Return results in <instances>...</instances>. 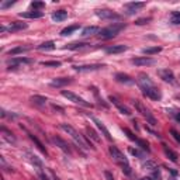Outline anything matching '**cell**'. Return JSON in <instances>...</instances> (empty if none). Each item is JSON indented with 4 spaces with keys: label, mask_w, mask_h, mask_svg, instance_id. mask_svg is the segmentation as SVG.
<instances>
[{
    "label": "cell",
    "mask_w": 180,
    "mask_h": 180,
    "mask_svg": "<svg viewBox=\"0 0 180 180\" xmlns=\"http://www.w3.org/2000/svg\"><path fill=\"white\" fill-rule=\"evenodd\" d=\"M108 100H110L111 103H113L114 106H115L117 108L120 110V113H121V114H124V115H131V110L128 108L127 106H125V104L121 103V101L118 100V99H117L115 96H110V97H108Z\"/></svg>",
    "instance_id": "cell-8"
},
{
    "label": "cell",
    "mask_w": 180,
    "mask_h": 180,
    "mask_svg": "<svg viewBox=\"0 0 180 180\" xmlns=\"http://www.w3.org/2000/svg\"><path fill=\"white\" fill-rule=\"evenodd\" d=\"M123 131H124V132H125V134H127V135H128V138H130V139L135 141V142H137V141H138V138L135 137V135H134V134L131 132V131L128 130V128H123Z\"/></svg>",
    "instance_id": "cell-39"
},
{
    "label": "cell",
    "mask_w": 180,
    "mask_h": 180,
    "mask_svg": "<svg viewBox=\"0 0 180 180\" xmlns=\"http://www.w3.org/2000/svg\"><path fill=\"white\" fill-rule=\"evenodd\" d=\"M100 33V28L96 25H90V27H86V28H83V31H82V35L83 37H89V35H94V34H99Z\"/></svg>",
    "instance_id": "cell-22"
},
{
    "label": "cell",
    "mask_w": 180,
    "mask_h": 180,
    "mask_svg": "<svg viewBox=\"0 0 180 180\" xmlns=\"http://www.w3.org/2000/svg\"><path fill=\"white\" fill-rule=\"evenodd\" d=\"M115 80L120 83H125V84H132L134 79L131 76H128L127 73H117L115 75Z\"/></svg>",
    "instance_id": "cell-20"
},
{
    "label": "cell",
    "mask_w": 180,
    "mask_h": 180,
    "mask_svg": "<svg viewBox=\"0 0 180 180\" xmlns=\"http://www.w3.org/2000/svg\"><path fill=\"white\" fill-rule=\"evenodd\" d=\"M52 142L55 143L57 147H59L61 149L65 152V154H69V155L72 154V148H70V145L65 139H62V138H59V137H57V135H55V137H52Z\"/></svg>",
    "instance_id": "cell-10"
},
{
    "label": "cell",
    "mask_w": 180,
    "mask_h": 180,
    "mask_svg": "<svg viewBox=\"0 0 180 180\" xmlns=\"http://www.w3.org/2000/svg\"><path fill=\"white\" fill-rule=\"evenodd\" d=\"M27 28V24L25 23H20V21H14L11 23L10 25L7 27L6 30L10 31V33H16V31H21V30H25Z\"/></svg>",
    "instance_id": "cell-17"
},
{
    "label": "cell",
    "mask_w": 180,
    "mask_h": 180,
    "mask_svg": "<svg viewBox=\"0 0 180 180\" xmlns=\"http://www.w3.org/2000/svg\"><path fill=\"white\" fill-rule=\"evenodd\" d=\"M137 143H138V145H139L141 148H142L143 151H147V152H149V151H151V149H149V145H148V142H147V141H143V139H139V138H138Z\"/></svg>",
    "instance_id": "cell-36"
},
{
    "label": "cell",
    "mask_w": 180,
    "mask_h": 180,
    "mask_svg": "<svg viewBox=\"0 0 180 180\" xmlns=\"http://www.w3.org/2000/svg\"><path fill=\"white\" fill-rule=\"evenodd\" d=\"M31 7L34 9V11H37L38 9L45 7V3H44V2H33V3H31Z\"/></svg>",
    "instance_id": "cell-38"
},
{
    "label": "cell",
    "mask_w": 180,
    "mask_h": 180,
    "mask_svg": "<svg viewBox=\"0 0 180 180\" xmlns=\"http://www.w3.org/2000/svg\"><path fill=\"white\" fill-rule=\"evenodd\" d=\"M18 16L23 18H40V17H42V13L41 11H28V13H20Z\"/></svg>",
    "instance_id": "cell-25"
},
{
    "label": "cell",
    "mask_w": 180,
    "mask_h": 180,
    "mask_svg": "<svg viewBox=\"0 0 180 180\" xmlns=\"http://www.w3.org/2000/svg\"><path fill=\"white\" fill-rule=\"evenodd\" d=\"M55 48V42L53 41H47V42L41 44V45H38V49L40 51H51Z\"/></svg>",
    "instance_id": "cell-30"
},
{
    "label": "cell",
    "mask_w": 180,
    "mask_h": 180,
    "mask_svg": "<svg viewBox=\"0 0 180 180\" xmlns=\"http://www.w3.org/2000/svg\"><path fill=\"white\" fill-rule=\"evenodd\" d=\"M158 75H159L160 79L167 82V83H174V82H176V80H174L173 72H172L170 69H159L158 70Z\"/></svg>",
    "instance_id": "cell-11"
},
{
    "label": "cell",
    "mask_w": 180,
    "mask_h": 180,
    "mask_svg": "<svg viewBox=\"0 0 180 180\" xmlns=\"http://www.w3.org/2000/svg\"><path fill=\"white\" fill-rule=\"evenodd\" d=\"M76 72H92L104 68V65H82V66H73Z\"/></svg>",
    "instance_id": "cell-14"
},
{
    "label": "cell",
    "mask_w": 180,
    "mask_h": 180,
    "mask_svg": "<svg viewBox=\"0 0 180 180\" xmlns=\"http://www.w3.org/2000/svg\"><path fill=\"white\" fill-rule=\"evenodd\" d=\"M2 132L4 134L3 138H6V139L9 141V142H16V138H14V135L10 132V131H7L4 127H2Z\"/></svg>",
    "instance_id": "cell-32"
},
{
    "label": "cell",
    "mask_w": 180,
    "mask_h": 180,
    "mask_svg": "<svg viewBox=\"0 0 180 180\" xmlns=\"http://www.w3.org/2000/svg\"><path fill=\"white\" fill-rule=\"evenodd\" d=\"M132 104L135 106V108H137V111H138V113H139L143 117V118H147V121L151 124V125H152V127H155V125H156L158 123H156V120H155V117L152 115V114H151V111L148 110L147 107L143 106V104L141 103V101L134 100V101H132Z\"/></svg>",
    "instance_id": "cell-4"
},
{
    "label": "cell",
    "mask_w": 180,
    "mask_h": 180,
    "mask_svg": "<svg viewBox=\"0 0 180 180\" xmlns=\"http://www.w3.org/2000/svg\"><path fill=\"white\" fill-rule=\"evenodd\" d=\"M124 28H125V24L114 23V24H111V25L106 27V28H101L100 33H99V37H100L101 40H110V38L115 37L117 34L120 33L121 30H124Z\"/></svg>",
    "instance_id": "cell-3"
},
{
    "label": "cell",
    "mask_w": 180,
    "mask_h": 180,
    "mask_svg": "<svg viewBox=\"0 0 180 180\" xmlns=\"http://www.w3.org/2000/svg\"><path fill=\"white\" fill-rule=\"evenodd\" d=\"M34 61L33 59H27V58H11V59L7 61V65L10 66V65H13V66H17V65H21V64H33Z\"/></svg>",
    "instance_id": "cell-16"
},
{
    "label": "cell",
    "mask_w": 180,
    "mask_h": 180,
    "mask_svg": "<svg viewBox=\"0 0 180 180\" xmlns=\"http://www.w3.org/2000/svg\"><path fill=\"white\" fill-rule=\"evenodd\" d=\"M52 108H53V110L61 111V113H64V108H62V107H59V106H57V104H53V106H52Z\"/></svg>",
    "instance_id": "cell-45"
},
{
    "label": "cell",
    "mask_w": 180,
    "mask_h": 180,
    "mask_svg": "<svg viewBox=\"0 0 180 180\" xmlns=\"http://www.w3.org/2000/svg\"><path fill=\"white\" fill-rule=\"evenodd\" d=\"M41 65H42V66L58 68V66H61V62H58V61H44V62H41Z\"/></svg>",
    "instance_id": "cell-35"
},
{
    "label": "cell",
    "mask_w": 180,
    "mask_h": 180,
    "mask_svg": "<svg viewBox=\"0 0 180 180\" xmlns=\"http://www.w3.org/2000/svg\"><path fill=\"white\" fill-rule=\"evenodd\" d=\"M86 132H87V137L92 138L94 142H100V137H99V134H97L92 127H86Z\"/></svg>",
    "instance_id": "cell-27"
},
{
    "label": "cell",
    "mask_w": 180,
    "mask_h": 180,
    "mask_svg": "<svg viewBox=\"0 0 180 180\" xmlns=\"http://www.w3.org/2000/svg\"><path fill=\"white\" fill-rule=\"evenodd\" d=\"M96 16L100 17L101 20H113V18L118 20V18H120V16H118L117 13H114L113 10H107V9H100V10H96Z\"/></svg>",
    "instance_id": "cell-7"
},
{
    "label": "cell",
    "mask_w": 180,
    "mask_h": 180,
    "mask_svg": "<svg viewBox=\"0 0 180 180\" xmlns=\"http://www.w3.org/2000/svg\"><path fill=\"white\" fill-rule=\"evenodd\" d=\"M28 135H30L31 141H33V142H34V143H35V145H37V147H38V149H40L41 152H42V154H45V155H47V149H45V147H44V145H42V142H41V141L38 139L37 137H34L33 134H28Z\"/></svg>",
    "instance_id": "cell-28"
},
{
    "label": "cell",
    "mask_w": 180,
    "mask_h": 180,
    "mask_svg": "<svg viewBox=\"0 0 180 180\" xmlns=\"http://www.w3.org/2000/svg\"><path fill=\"white\" fill-rule=\"evenodd\" d=\"M131 64L135 65V66H151V65H155V59L148 57H139L131 59Z\"/></svg>",
    "instance_id": "cell-9"
},
{
    "label": "cell",
    "mask_w": 180,
    "mask_h": 180,
    "mask_svg": "<svg viewBox=\"0 0 180 180\" xmlns=\"http://www.w3.org/2000/svg\"><path fill=\"white\" fill-rule=\"evenodd\" d=\"M176 118H177V121H179V123H180V113L176 115Z\"/></svg>",
    "instance_id": "cell-47"
},
{
    "label": "cell",
    "mask_w": 180,
    "mask_h": 180,
    "mask_svg": "<svg viewBox=\"0 0 180 180\" xmlns=\"http://www.w3.org/2000/svg\"><path fill=\"white\" fill-rule=\"evenodd\" d=\"M162 148H163L165 155H166V156L169 158V159L172 160V162H174V163H176V162H177V158H179V156H177V154H176V152L170 149V148L167 147L166 143H162Z\"/></svg>",
    "instance_id": "cell-19"
},
{
    "label": "cell",
    "mask_w": 180,
    "mask_h": 180,
    "mask_svg": "<svg viewBox=\"0 0 180 180\" xmlns=\"http://www.w3.org/2000/svg\"><path fill=\"white\" fill-rule=\"evenodd\" d=\"M59 128L62 131H65V132H66L68 135H69V137L76 142V145H79L80 148H83V149H90V148H92V149H94L93 145H92L89 141L84 139L83 135H82L80 132H77L72 125H69V124H59Z\"/></svg>",
    "instance_id": "cell-2"
},
{
    "label": "cell",
    "mask_w": 180,
    "mask_h": 180,
    "mask_svg": "<svg viewBox=\"0 0 180 180\" xmlns=\"http://www.w3.org/2000/svg\"><path fill=\"white\" fill-rule=\"evenodd\" d=\"M30 101L34 104V106H38V107H42L47 104L48 99L47 97H44V96H38V94H35V96H31Z\"/></svg>",
    "instance_id": "cell-18"
},
{
    "label": "cell",
    "mask_w": 180,
    "mask_h": 180,
    "mask_svg": "<svg viewBox=\"0 0 180 180\" xmlns=\"http://www.w3.org/2000/svg\"><path fill=\"white\" fill-rule=\"evenodd\" d=\"M25 51H28V47H17V48H13V49L9 51V55H17V53H23L25 52Z\"/></svg>",
    "instance_id": "cell-34"
},
{
    "label": "cell",
    "mask_w": 180,
    "mask_h": 180,
    "mask_svg": "<svg viewBox=\"0 0 180 180\" xmlns=\"http://www.w3.org/2000/svg\"><path fill=\"white\" fill-rule=\"evenodd\" d=\"M151 21L149 17H147V18H139V20L135 21V24H138V25H143V24H148Z\"/></svg>",
    "instance_id": "cell-41"
},
{
    "label": "cell",
    "mask_w": 180,
    "mask_h": 180,
    "mask_svg": "<svg viewBox=\"0 0 180 180\" xmlns=\"http://www.w3.org/2000/svg\"><path fill=\"white\" fill-rule=\"evenodd\" d=\"M170 21H172L173 24H180V11H174V13L172 14Z\"/></svg>",
    "instance_id": "cell-37"
},
{
    "label": "cell",
    "mask_w": 180,
    "mask_h": 180,
    "mask_svg": "<svg viewBox=\"0 0 180 180\" xmlns=\"http://www.w3.org/2000/svg\"><path fill=\"white\" fill-rule=\"evenodd\" d=\"M72 83V79L70 77H57L51 82V86L52 87H62V86H66V84Z\"/></svg>",
    "instance_id": "cell-15"
},
{
    "label": "cell",
    "mask_w": 180,
    "mask_h": 180,
    "mask_svg": "<svg viewBox=\"0 0 180 180\" xmlns=\"http://www.w3.org/2000/svg\"><path fill=\"white\" fill-rule=\"evenodd\" d=\"M142 167L143 169H148V170H156L158 165H156V162H154V160H147V162L142 165Z\"/></svg>",
    "instance_id": "cell-33"
},
{
    "label": "cell",
    "mask_w": 180,
    "mask_h": 180,
    "mask_svg": "<svg viewBox=\"0 0 180 180\" xmlns=\"http://www.w3.org/2000/svg\"><path fill=\"white\" fill-rule=\"evenodd\" d=\"M143 6H145V3H142V2H131V3H125V4H124V7L127 9V14L137 13V10L142 9Z\"/></svg>",
    "instance_id": "cell-12"
},
{
    "label": "cell",
    "mask_w": 180,
    "mask_h": 180,
    "mask_svg": "<svg viewBox=\"0 0 180 180\" xmlns=\"http://www.w3.org/2000/svg\"><path fill=\"white\" fill-rule=\"evenodd\" d=\"M160 51H162L160 47H149V48H143L142 53H145V55H155V53H159Z\"/></svg>",
    "instance_id": "cell-31"
},
{
    "label": "cell",
    "mask_w": 180,
    "mask_h": 180,
    "mask_svg": "<svg viewBox=\"0 0 180 180\" xmlns=\"http://www.w3.org/2000/svg\"><path fill=\"white\" fill-rule=\"evenodd\" d=\"M61 94H62L64 97H66L68 100L72 101V103H75V104H79V106H83V107H92V103L86 101L84 99H82L80 96L72 93V92H69V90H62V92H61Z\"/></svg>",
    "instance_id": "cell-5"
},
{
    "label": "cell",
    "mask_w": 180,
    "mask_h": 180,
    "mask_svg": "<svg viewBox=\"0 0 180 180\" xmlns=\"http://www.w3.org/2000/svg\"><path fill=\"white\" fill-rule=\"evenodd\" d=\"M137 83L139 84L141 90H142L143 96L149 97L152 100H160L162 99V93H160V90L155 86V83L151 80V77L145 73H139L138 75V79H137Z\"/></svg>",
    "instance_id": "cell-1"
},
{
    "label": "cell",
    "mask_w": 180,
    "mask_h": 180,
    "mask_svg": "<svg viewBox=\"0 0 180 180\" xmlns=\"http://www.w3.org/2000/svg\"><path fill=\"white\" fill-rule=\"evenodd\" d=\"M121 170H123L125 174H131V167H130V165H128V166H121Z\"/></svg>",
    "instance_id": "cell-43"
},
{
    "label": "cell",
    "mask_w": 180,
    "mask_h": 180,
    "mask_svg": "<svg viewBox=\"0 0 180 180\" xmlns=\"http://www.w3.org/2000/svg\"><path fill=\"white\" fill-rule=\"evenodd\" d=\"M139 180H152L151 177H142V179H139Z\"/></svg>",
    "instance_id": "cell-46"
},
{
    "label": "cell",
    "mask_w": 180,
    "mask_h": 180,
    "mask_svg": "<svg viewBox=\"0 0 180 180\" xmlns=\"http://www.w3.org/2000/svg\"><path fill=\"white\" fill-rule=\"evenodd\" d=\"M68 17V13L65 10H58L55 13H52V20L53 21H64Z\"/></svg>",
    "instance_id": "cell-23"
},
{
    "label": "cell",
    "mask_w": 180,
    "mask_h": 180,
    "mask_svg": "<svg viewBox=\"0 0 180 180\" xmlns=\"http://www.w3.org/2000/svg\"><path fill=\"white\" fill-rule=\"evenodd\" d=\"M108 152H110L111 158H113L120 166H128V159L117 147H110L108 148Z\"/></svg>",
    "instance_id": "cell-6"
},
{
    "label": "cell",
    "mask_w": 180,
    "mask_h": 180,
    "mask_svg": "<svg viewBox=\"0 0 180 180\" xmlns=\"http://www.w3.org/2000/svg\"><path fill=\"white\" fill-rule=\"evenodd\" d=\"M130 152L131 155H134V156H138V158H142V154H141L138 149H134V148H130Z\"/></svg>",
    "instance_id": "cell-42"
},
{
    "label": "cell",
    "mask_w": 180,
    "mask_h": 180,
    "mask_svg": "<svg viewBox=\"0 0 180 180\" xmlns=\"http://www.w3.org/2000/svg\"><path fill=\"white\" fill-rule=\"evenodd\" d=\"M80 25L79 24H75V25H69L66 27V28H64V30L61 31V35H64V37H66V35H70L72 33H75L76 30H79Z\"/></svg>",
    "instance_id": "cell-24"
},
{
    "label": "cell",
    "mask_w": 180,
    "mask_h": 180,
    "mask_svg": "<svg viewBox=\"0 0 180 180\" xmlns=\"http://www.w3.org/2000/svg\"><path fill=\"white\" fill-rule=\"evenodd\" d=\"M25 155H27V159L30 160V162L34 165V166H37V167H42V162H41V159H38V158L35 156V155L28 154V152H27Z\"/></svg>",
    "instance_id": "cell-26"
},
{
    "label": "cell",
    "mask_w": 180,
    "mask_h": 180,
    "mask_svg": "<svg viewBox=\"0 0 180 180\" xmlns=\"http://www.w3.org/2000/svg\"><path fill=\"white\" fill-rule=\"evenodd\" d=\"M89 47V44L87 42H73V44H69V45H66L68 49H83V48Z\"/></svg>",
    "instance_id": "cell-29"
},
{
    "label": "cell",
    "mask_w": 180,
    "mask_h": 180,
    "mask_svg": "<svg viewBox=\"0 0 180 180\" xmlns=\"http://www.w3.org/2000/svg\"><path fill=\"white\" fill-rule=\"evenodd\" d=\"M127 49H128L127 45H113V47L106 48V52L107 53H121V52H125Z\"/></svg>",
    "instance_id": "cell-21"
},
{
    "label": "cell",
    "mask_w": 180,
    "mask_h": 180,
    "mask_svg": "<svg viewBox=\"0 0 180 180\" xmlns=\"http://www.w3.org/2000/svg\"><path fill=\"white\" fill-rule=\"evenodd\" d=\"M170 134H172V137H173L174 139L177 141V143H180V134L177 132V131L174 130V128H172V130H170Z\"/></svg>",
    "instance_id": "cell-40"
},
{
    "label": "cell",
    "mask_w": 180,
    "mask_h": 180,
    "mask_svg": "<svg viewBox=\"0 0 180 180\" xmlns=\"http://www.w3.org/2000/svg\"><path fill=\"white\" fill-rule=\"evenodd\" d=\"M104 176H106V179H107V180H114L113 174H111L110 172H108V170H106V172H104Z\"/></svg>",
    "instance_id": "cell-44"
},
{
    "label": "cell",
    "mask_w": 180,
    "mask_h": 180,
    "mask_svg": "<svg viewBox=\"0 0 180 180\" xmlns=\"http://www.w3.org/2000/svg\"><path fill=\"white\" fill-rule=\"evenodd\" d=\"M92 120L94 121V124H96V125H97V128L100 130V132L103 134L104 137H106V139H107V141H111V139H113V138H111V135H110V132H108V130H107V128H106V125H104V124L101 123L100 120H97L96 117H92Z\"/></svg>",
    "instance_id": "cell-13"
}]
</instances>
